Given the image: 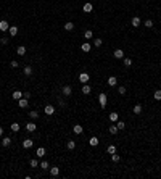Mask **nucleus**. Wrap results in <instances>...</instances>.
I'll use <instances>...</instances> for the list:
<instances>
[{
  "instance_id": "f257e3e1",
  "label": "nucleus",
  "mask_w": 161,
  "mask_h": 179,
  "mask_svg": "<svg viewBox=\"0 0 161 179\" xmlns=\"http://www.w3.org/2000/svg\"><path fill=\"white\" fill-rule=\"evenodd\" d=\"M98 102H100L102 108H107V94H105V92H102V94L98 95Z\"/></svg>"
},
{
  "instance_id": "a18cd8bd",
  "label": "nucleus",
  "mask_w": 161,
  "mask_h": 179,
  "mask_svg": "<svg viewBox=\"0 0 161 179\" xmlns=\"http://www.w3.org/2000/svg\"><path fill=\"white\" fill-rule=\"evenodd\" d=\"M58 103H60V106H64V102L61 100V98H58Z\"/></svg>"
},
{
  "instance_id": "4468645a",
  "label": "nucleus",
  "mask_w": 161,
  "mask_h": 179,
  "mask_svg": "<svg viewBox=\"0 0 161 179\" xmlns=\"http://www.w3.org/2000/svg\"><path fill=\"white\" fill-rule=\"evenodd\" d=\"M118 119H119V115H118V113H116V111H111V113H109V121L116 123V121H118Z\"/></svg>"
},
{
  "instance_id": "e433bc0d",
  "label": "nucleus",
  "mask_w": 161,
  "mask_h": 179,
  "mask_svg": "<svg viewBox=\"0 0 161 179\" xmlns=\"http://www.w3.org/2000/svg\"><path fill=\"white\" fill-rule=\"evenodd\" d=\"M102 44H103V40H102V39H94V45L95 47H100Z\"/></svg>"
},
{
  "instance_id": "f3484780",
  "label": "nucleus",
  "mask_w": 161,
  "mask_h": 179,
  "mask_svg": "<svg viewBox=\"0 0 161 179\" xmlns=\"http://www.w3.org/2000/svg\"><path fill=\"white\" fill-rule=\"evenodd\" d=\"M8 32H10V36H11V37H15L16 34H18V27H16V26H10Z\"/></svg>"
},
{
  "instance_id": "f704fd0d",
  "label": "nucleus",
  "mask_w": 161,
  "mask_h": 179,
  "mask_svg": "<svg viewBox=\"0 0 161 179\" xmlns=\"http://www.w3.org/2000/svg\"><path fill=\"white\" fill-rule=\"evenodd\" d=\"M84 37H85V39H92V37H94V32H92V31H85Z\"/></svg>"
},
{
  "instance_id": "cd10ccee",
  "label": "nucleus",
  "mask_w": 161,
  "mask_h": 179,
  "mask_svg": "<svg viewBox=\"0 0 161 179\" xmlns=\"http://www.w3.org/2000/svg\"><path fill=\"white\" fill-rule=\"evenodd\" d=\"M10 129H11L13 132H18V131H19V124H18V123H13V124L10 126Z\"/></svg>"
},
{
  "instance_id": "5701e85b",
  "label": "nucleus",
  "mask_w": 161,
  "mask_h": 179,
  "mask_svg": "<svg viewBox=\"0 0 161 179\" xmlns=\"http://www.w3.org/2000/svg\"><path fill=\"white\" fill-rule=\"evenodd\" d=\"M131 23H132V26H134V27H139L140 26V18H139V16H134Z\"/></svg>"
},
{
  "instance_id": "7ed1b4c3",
  "label": "nucleus",
  "mask_w": 161,
  "mask_h": 179,
  "mask_svg": "<svg viewBox=\"0 0 161 179\" xmlns=\"http://www.w3.org/2000/svg\"><path fill=\"white\" fill-rule=\"evenodd\" d=\"M113 57H114V58H118V60H119V58H124V50L116 49L114 52H113Z\"/></svg>"
},
{
  "instance_id": "6ab92c4d",
  "label": "nucleus",
  "mask_w": 161,
  "mask_h": 179,
  "mask_svg": "<svg viewBox=\"0 0 161 179\" xmlns=\"http://www.w3.org/2000/svg\"><path fill=\"white\" fill-rule=\"evenodd\" d=\"M132 111H134V115H140V113H142V105H140V103H137L134 108H132Z\"/></svg>"
},
{
  "instance_id": "393cba45",
  "label": "nucleus",
  "mask_w": 161,
  "mask_h": 179,
  "mask_svg": "<svg viewBox=\"0 0 161 179\" xmlns=\"http://www.w3.org/2000/svg\"><path fill=\"white\" fill-rule=\"evenodd\" d=\"M63 27H64V31H73V29H74V24H73L71 21H68V23H66V24H64Z\"/></svg>"
},
{
  "instance_id": "7c9ffc66",
  "label": "nucleus",
  "mask_w": 161,
  "mask_h": 179,
  "mask_svg": "<svg viewBox=\"0 0 161 179\" xmlns=\"http://www.w3.org/2000/svg\"><path fill=\"white\" fill-rule=\"evenodd\" d=\"M153 97H155V100H161V90L158 89V90H155V94H153Z\"/></svg>"
},
{
  "instance_id": "c03bdc74",
  "label": "nucleus",
  "mask_w": 161,
  "mask_h": 179,
  "mask_svg": "<svg viewBox=\"0 0 161 179\" xmlns=\"http://www.w3.org/2000/svg\"><path fill=\"white\" fill-rule=\"evenodd\" d=\"M23 97H26V98H29V97H31V94H29V92H23Z\"/></svg>"
},
{
  "instance_id": "1a4fd4ad",
  "label": "nucleus",
  "mask_w": 161,
  "mask_h": 179,
  "mask_svg": "<svg viewBox=\"0 0 161 179\" xmlns=\"http://www.w3.org/2000/svg\"><path fill=\"white\" fill-rule=\"evenodd\" d=\"M44 111H45V115L50 116V115H53V113H55V106H53V105H47Z\"/></svg>"
},
{
  "instance_id": "bb28decb",
  "label": "nucleus",
  "mask_w": 161,
  "mask_h": 179,
  "mask_svg": "<svg viewBox=\"0 0 161 179\" xmlns=\"http://www.w3.org/2000/svg\"><path fill=\"white\" fill-rule=\"evenodd\" d=\"M116 128H118L119 131L124 129V128H126V123H124V121H119V119H118V121H116Z\"/></svg>"
},
{
  "instance_id": "49530a36",
  "label": "nucleus",
  "mask_w": 161,
  "mask_h": 179,
  "mask_svg": "<svg viewBox=\"0 0 161 179\" xmlns=\"http://www.w3.org/2000/svg\"><path fill=\"white\" fill-rule=\"evenodd\" d=\"M2 136H3V128L0 126V137H2Z\"/></svg>"
},
{
  "instance_id": "2f4dec72",
  "label": "nucleus",
  "mask_w": 161,
  "mask_h": 179,
  "mask_svg": "<svg viewBox=\"0 0 161 179\" xmlns=\"http://www.w3.org/2000/svg\"><path fill=\"white\" fill-rule=\"evenodd\" d=\"M29 118H32V119H36V118H39V113L36 111V110H32V111H29Z\"/></svg>"
},
{
  "instance_id": "473e14b6",
  "label": "nucleus",
  "mask_w": 161,
  "mask_h": 179,
  "mask_svg": "<svg viewBox=\"0 0 161 179\" xmlns=\"http://www.w3.org/2000/svg\"><path fill=\"white\" fill-rule=\"evenodd\" d=\"M108 131H109V134H118V128H116V126H109V128H108Z\"/></svg>"
},
{
  "instance_id": "f03ea898",
  "label": "nucleus",
  "mask_w": 161,
  "mask_h": 179,
  "mask_svg": "<svg viewBox=\"0 0 161 179\" xmlns=\"http://www.w3.org/2000/svg\"><path fill=\"white\" fill-rule=\"evenodd\" d=\"M89 79H90V76H89L87 73H81V74H79V81L82 82V84H87Z\"/></svg>"
},
{
  "instance_id": "b1692460",
  "label": "nucleus",
  "mask_w": 161,
  "mask_h": 179,
  "mask_svg": "<svg viewBox=\"0 0 161 179\" xmlns=\"http://www.w3.org/2000/svg\"><path fill=\"white\" fill-rule=\"evenodd\" d=\"M37 157L39 158H42V157H45V149H44V147H39V149H37Z\"/></svg>"
},
{
  "instance_id": "4be33fe9",
  "label": "nucleus",
  "mask_w": 161,
  "mask_h": 179,
  "mask_svg": "<svg viewBox=\"0 0 161 179\" xmlns=\"http://www.w3.org/2000/svg\"><path fill=\"white\" fill-rule=\"evenodd\" d=\"M66 147H68V150H74V149H76V142H74V140H68Z\"/></svg>"
},
{
  "instance_id": "f8f14e48",
  "label": "nucleus",
  "mask_w": 161,
  "mask_h": 179,
  "mask_svg": "<svg viewBox=\"0 0 161 179\" xmlns=\"http://www.w3.org/2000/svg\"><path fill=\"white\" fill-rule=\"evenodd\" d=\"M36 129H37V126L34 124V123H27V124H26V131H27V132H34Z\"/></svg>"
},
{
  "instance_id": "423d86ee",
  "label": "nucleus",
  "mask_w": 161,
  "mask_h": 179,
  "mask_svg": "<svg viewBox=\"0 0 161 179\" xmlns=\"http://www.w3.org/2000/svg\"><path fill=\"white\" fill-rule=\"evenodd\" d=\"M27 100H29V98H26V97H21V98L18 100V105L21 106V108H26V106H27V103H29Z\"/></svg>"
},
{
  "instance_id": "ddd939ff",
  "label": "nucleus",
  "mask_w": 161,
  "mask_h": 179,
  "mask_svg": "<svg viewBox=\"0 0 161 179\" xmlns=\"http://www.w3.org/2000/svg\"><path fill=\"white\" fill-rule=\"evenodd\" d=\"M50 174H52L53 178H56L58 174H60V168H58V166H52V168H50Z\"/></svg>"
},
{
  "instance_id": "2eb2a0df",
  "label": "nucleus",
  "mask_w": 161,
  "mask_h": 179,
  "mask_svg": "<svg viewBox=\"0 0 161 179\" xmlns=\"http://www.w3.org/2000/svg\"><path fill=\"white\" fill-rule=\"evenodd\" d=\"M89 144H90L92 147H97L98 144H100V142H98V137H95V136H94V137H90V139H89Z\"/></svg>"
},
{
  "instance_id": "a211bd4d",
  "label": "nucleus",
  "mask_w": 161,
  "mask_h": 179,
  "mask_svg": "<svg viewBox=\"0 0 161 179\" xmlns=\"http://www.w3.org/2000/svg\"><path fill=\"white\" fill-rule=\"evenodd\" d=\"M11 97L15 98V100H19V98L23 97V92H21V90H15V92L11 94Z\"/></svg>"
},
{
  "instance_id": "6e6552de",
  "label": "nucleus",
  "mask_w": 161,
  "mask_h": 179,
  "mask_svg": "<svg viewBox=\"0 0 161 179\" xmlns=\"http://www.w3.org/2000/svg\"><path fill=\"white\" fill-rule=\"evenodd\" d=\"M32 145H34V140H32V139H26V140H23V147H24V149H31Z\"/></svg>"
},
{
  "instance_id": "c85d7f7f",
  "label": "nucleus",
  "mask_w": 161,
  "mask_h": 179,
  "mask_svg": "<svg viewBox=\"0 0 161 179\" xmlns=\"http://www.w3.org/2000/svg\"><path fill=\"white\" fill-rule=\"evenodd\" d=\"M24 74L26 76H31L32 74V66H24Z\"/></svg>"
},
{
  "instance_id": "20e7f679",
  "label": "nucleus",
  "mask_w": 161,
  "mask_h": 179,
  "mask_svg": "<svg viewBox=\"0 0 161 179\" xmlns=\"http://www.w3.org/2000/svg\"><path fill=\"white\" fill-rule=\"evenodd\" d=\"M10 29V24H8V21H5V19H2L0 21V31L2 32H5V31H8Z\"/></svg>"
},
{
  "instance_id": "ea45409f",
  "label": "nucleus",
  "mask_w": 161,
  "mask_h": 179,
  "mask_svg": "<svg viewBox=\"0 0 161 179\" xmlns=\"http://www.w3.org/2000/svg\"><path fill=\"white\" fill-rule=\"evenodd\" d=\"M10 66H11V68H15V70H16V68L19 66V63H18V61H16V60H13L11 63H10Z\"/></svg>"
},
{
  "instance_id": "9b49d317",
  "label": "nucleus",
  "mask_w": 161,
  "mask_h": 179,
  "mask_svg": "<svg viewBox=\"0 0 161 179\" xmlns=\"http://www.w3.org/2000/svg\"><path fill=\"white\" fill-rule=\"evenodd\" d=\"M16 53H18L19 57H24V55H26V47L24 45H19L18 49H16Z\"/></svg>"
},
{
  "instance_id": "9d476101",
  "label": "nucleus",
  "mask_w": 161,
  "mask_h": 179,
  "mask_svg": "<svg viewBox=\"0 0 161 179\" xmlns=\"http://www.w3.org/2000/svg\"><path fill=\"white\" fill-rule=\"evenodd\" d=\"M71 94H73V89H71V86H64V87H63V95L69 97Z\"/></svg>"
},
{
  "instance_id": "c756f323",
  "label": "nucleus",
  "mask_w": 161,
  "mask_h": 179,
  "mask_svg": "<svg viewBox=\"0 0 161 179\" xmlns=\"http://www.w3.org/2000/svg\"><path fill=\"white\" fill-rule=\"evenodd\" d=\"M39 166H40V168H42V170H49V168H50V165H49V161H45V160H44V161H42V163H40V165H39Z\"/></svg>"
},
{
  "instance_id": "c9c22d12",
  "label": "nucleus",
  "mask_w": 161,
  "mask_h": 179,
  "mask_svg": "<svg viewBox=\"0 0 161 179\" xmlns=\"http://www.w3.org/2000/svg\"><path fill=\"white\" fill-rule=\"evenodd\" d=\"M124 66H132V60H131V58H124Z\"/></svg>"
},
{
  "instance_id": "37998d69",
  "label": "nucleus",
  "mask_w": 161,
  "mask_h": 179,
  "mask_svg": "<svg viewBox=\"0 0 161 179\" xmlns=\"http://www.w3.org/2000/svg\"><path fill=\"white\" fill-rule=\"evenodd\" d=\"M0 44H3V45H5V44H8V39H6V37H3V39H0Z\"/></svg>"
},
{
  "instance_id": "aec40b11",
  "label": "nucleus",
  "mask_w": 161,
  "mask_h": 179,
  "mask_svg": "<svg viewBox=\"0 0 161 179\" xmlns=\"http://www.w3.org/2000/svg\"><path fill=\"white\" fill-rule=\"evenodd\" d=\"M73 132H74V134H82V132H84V129H82L81 124H76V126L73 128Z\"/></svg>"
},
{
  "instance_id": "a878e982",
  "label": "nucleus",
  "mask_w": 161,
  "mask_h": 179,
  "mask_svg": "<svg viewBox=\"0 0 161 179\" xmlns=\"http://www.w3.org/2000/svg\"><path fill=\"white\" fill-rule=\"evenodd\" d=\"M10 144H11V139H10V137H3V140H2V145H3V147H8Z\"/></svg>"
},
{
  "instance_id": "39448f33",
  "label": "nucleus",
  "mask_w": 161,
  "mask_h": 179,
  "mask_svg": "<svg viewBox=\"0 0 161 179\" xmlns=\"http://www.w3.org/2000/svg\"><path fill=\"white\" fill-rule=\"evenodd\" d=\"M82 10H84L85 13H90L92 10H94V5H92L90 2H87V3H84V6H82Z\"/></svg>"
},
{
  "instance_id": "58836bf2",
  "label": "nucleus",
  "mask_w": 161,
  "mask_h": 179,
  "mask_svg": "<svg viewBox=\"0 0 161 179\" xmlns=\"http://www.w3.org/2000/svg\"><path fill=\"white\" fill-rule=\"evenodd\" d=\"M29 165H31L32 168H37V166H39V161H37V160H31V161H29Z\"/></svg>"
},
{
  "instance_id": "79ce46f5",
  "label": "nucleus",
  "mask_w": 161,
  "mask_h": 179,
  "mask_svg": "<svg viewBox=\"0 0 161 179\" xmlns=\"http://www.w3.org/2000/svg\"><path fill=\"white\" fill-rule=\"evenodd\" d=\"M119 94H121V95L126 94V87H124V86H119Z\"/></svg>"
},
{
  "instance_id": "4c0bfd02",
  "label": "nucleus",
  "mask_w": 161,
  "mask_h": 179,
  "mask_svg": "<svg viewBox=\"0 0 161 179\" xmlns=\"http://www.w3.org/2000/svg\"><path fill=\"white\" fill-rule=\"evenodd\" d=\"M111 160H113V161H114V163H118V161H119V160H121V158H119V155H116V153H113V155H111Z\"/></svg>"
},
{
  "instance_id": "0eeeda50",
  "label": "nucleus",
  "mask_w": 161,
  "mask_h": 179,
  "mask_svg": "<svg viewBox=\"0 0 161 179\" xmlns=\"http://www.w3.org/2000/svg\"><path fill=\"white\" fill-rule=\"evenodd\" d=\"M81 90H82V94H84V95H89V94L92 92V87H90L89 84H84V86H82V89H81Z\"/></svg>"
},
{
  "instance_id": "412c9836",
  "label": "nucleus",
  "mask_w": 161,
  "mask_h": 179,
  "mask_svg": "<svg viewBox=\"0 0 161 179\" xmlns=\"http://www.w3.org/2000/svg\"><path fill=\"white\" fill-rule=\"evenodd\" d=\"M116 84H118V79H116L114 76H109L108 78V86H111V87H113V86H116Z\"/></svg>"
},
{
  "instance_id": "a19ab883",
  "label": "nucleus",
  "mask_w": 161,
  "mask_h": 179,
  "mask_svg": "<svg viewBox=\"0 0 161 179\" xmlns=\"http://www.w3.org/2000/svg\"><path fill=\"white\" fill-rule=\"evenodd\" d=\"M145 27H153V21L152 19H147L145 21Z\"/></svg>"
},
{
  "instance_id": "72a5a7b5",
  "label": "nucleus",
  "mask_w": 161,
  "mask_h": 179,
  "mask_svg": "<svg viewBox=\"0 0 161 179\" xmlns=\"http://www.w3.org/2000/svg\"><path fill=\"white\" fill-rule=\"evenodd\" d=\"M107 152L109 153V155H113V153H116V147L114 145H109L108 149H107Z\"/></svg>"
},
{
  "instance_id": "dca6fc26",
  "label": "nucleus",
  "mask_w": 161,
  "mask_h": 179,
  "mask_svg": "<svg viewBox=\"0 0 161 179\" xmlns=\"http://www.w3.org/2000/svg\"><path fill=\"white\" fill-rule=\"evenodd\" d=\"M90 49H92V45H90L89 42H84V44L81 45V50H82V52H90Z\"/></svg>"
}]
</instances>
